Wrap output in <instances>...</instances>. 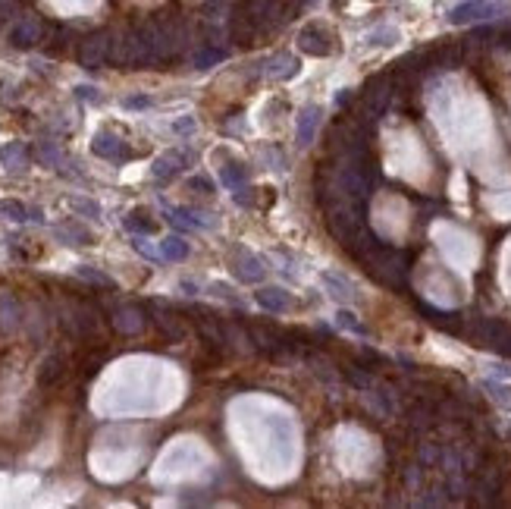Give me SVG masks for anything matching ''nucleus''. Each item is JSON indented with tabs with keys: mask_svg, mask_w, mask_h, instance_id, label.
<instances>
[{
	"mask_svg": "<svg viewBox=\"0 0 511 509\" xmlns=\"http://www.w3.org/2000/svg\"><path fill=\"white\" fill-rule=\"evenodd\" d=\"M254 299H258V305L264 311H270V315H282V311H289V293L282 286H260L258 293H254Z\"/></svg>",
	"mask_w": 511,
	"mask_h": 509,
	"instance_id": "nucleus-12",
	"label": "nucleus"
},
{
	"mask_svg": "<svg viewBox=\"0 0 511 509\" xmlns=\"http://www.w3.org/2000/svg\"><path fill=\"white\" fill-rule=\"evenodd\" d=\"M239 13H242V16L254 28H258L260 35L273 32V28L280 26V19H282V10H280V4H276V0H245Z\"/></svg>",
	"mask_w": 511,
	"mask_h": 509,
	"instance_id": "nucleus-1",
	"label": "nucleus"
},
{
	"mask_svg": "<svg viewBox=\"0 0 511 509\" xmlns=\"http://www.w3.org/2000/svg\"><path fill=\"white\" fill-rule=\"evenodd\" d=\"M57 236H63V239H72V242H76V245L88 242V233H85V230H79V227H60V230H57Z\"/></svg>",
	"mask_w": 511,
	"mask_h": 509,
	"instance_id": "nucleus-29",
	"label": "nucleus"
},
{
	"mask_svg": "<svg viewBox=\"0 0 511 509\" xmlns=\"http://www.w3.org/2000/svg\"><path fill=\"white\" fill-rule=\"evenodd\" d=\"M113 327L120 333H126V337H132V333H138L144 327V315H142V308H135V305H126V308H120L113 315Z\"/></svg>",
	"mask_w": 511,
	"mask_h": 509,
	"instance_id": "nucleus-15",
	"label": "nucleus"
},
{
	"mask_svg": "<svg viewBox=\"0 0 511 509\" xmlns=\"http://www.w3.org/2000/svg\"><path fill=\"white\" fill-rule=\"evenodd\" d=\"M176 129H179V133H192L195 123H192V120H179V123H176Z\"/></svg>",
	"mask_w": 511,
	"mask_h": 509,
	"instance_id": "nucleus-35",
	"label": "nucleus"
},
{
	"mask_svg": "<svg viewBox=\"0 0 511 509\" xmlns=\"http://www.w3.org/2000/svg\"><path fill=\"white\" fill-rule=\"evenodd\" d=\"M63 374H67V355L63 352H50L47 359L38 365V384L41 387H54V384H60Z\"/></svg>",
	"mask_w": 511,
	"mask_h": 509,
	"instance_id": "nucleus-13",
	"label": "nucleus"
},
{
	"mask_svg": "<svg viewBox=\"0 0 511 509\" xmlns=\"http://www.w3.org/2000/svg\"><path fill=\"white\" fill-rule=\"evenodd\" d=\"M135 252H138V254H144V258H151V261H157V258H160V252H154V249H151V245L144 242L142 236L135 239Z\"/></svg>",
	"mask_w": 511,
	"mask_h": 509,
	"instance_id": "nucleus-32",
	"label": "nucleus"
},
{
	"mask_svg": "<svg viewBox=\"0 0 511 509\" xmlns=\"http://www.w3.org/2000/svg\"><path fill=\"white\" fill-rule=\"evenodd\" d=\"M483 390L493 396V403L502 405V409H511V387H505V384H499V381H486Z\"/></svg>",
	"mask_w": 511,
	"mask_h": 509,
	"instance_id": "nucleus-23",
	"label": "nucleus"
},
{
	"mask_svg": "<svg viewBox=\"0 0 511 509\" xmlns=\"http://www.w3.org/2000/svg\"><path fill=\"white\" fill-rule=\"evenodd\" d=\"M499 4H489V0H467V4H458L449 10V23L452 26H471V23H483V19H495L502 16Z\"/></svg>",
	"mask_w": 511,
	"mask_h": 509,
	"instance_id": "nucleus-2",
	"label": "nucleus"
},
{
	"mask_svg": "<svg viewBox=\"0 0 511 509\" xmlns=\"http://www.w3.org/2000/svg\"><path fill=\"white\" fill-rule=\"evenodd\" d=\"M220 177H223V183L226 186H232V189H239L245 183V177H248V170H245V164H239V161H229L220 170Z\"/></svg>",
	"mask_w": 511,
	"mask_h": 509,
	"instance_id": "nucleus-21",
	"label": "nucleus"
},
{
	"mask_svg": "<svg viewBox=\"0 0 511 509\" xmlns=\"http://www.w3.org/2000/svg\"><path fill=\"white\" fill-rule=\"evenodd\" d=\"M188 186H192V189H198V192H214L210 179H204V177H192V179H188Z\"/></svg>",
	"mask_w": 511,
	"mask_h": 509,
	"instance_id": "nucleus-33",
	"label": "nucleus"
},
{
	"mask_svg": "<svg viewBox=\"0 0 511 509\" xmlns=\"http://www.w3.org/2000/svg\"><path fill=\"white\" fill-rule=\"evenodd\" d=\"M76 94H79L82 101H91V104H98V101H101V91L94 89V85H79Z\"/></svg>",
	"mask_w": 511,
	"mask_h": 509,
	"instance_id": "nucleus-31",
	"label": "nucleus"
},
{
	"mask_svg": "<svg viewBox=\"0 0 511 509\" xmlns=\"http://www.w3.org/2000/svg\"><path fill=\"white\" fill-rule=\"evenodd\" d=\"M126 230H132V233H151V230H154V220H148V214H144V211H132V214L126 217Z\"/></svg>",
	"mask_w": 511,
	"mask_h": 509,
	"instance_id": "nucleus-26",
	"label": "nucleus"
},
{
	"mask_svg": "<svg viewBox=\"0 0 511 509\" xmlns=\"http://www.w3.org/2000/svg\"><path fill=\"white\" fill-rule=\"evenodd\" d=\"M335 324H339L342 330H348V333H357V337H367V327H364L361 321H357V315H355V311H348V308H339V311H335Z\"/></svg>",
	"mask_w": 511,
	"mask_h": 509,
	"instance_id": "nucleus-20",
	"label": "nucleus"
},
{
	"mask_svg": "<svg viewBox=\"0 0 511 509\" xmlns=\"http://www.w3.org/2000/svg\"><path fill=\"white\" fill-rule=\"evenodd\" d=\"M91 151L98 157H104V161H126V157L132 155V151H129V145L122 142L116 133H107V129H101V133L94 135Z\"/></svg>",
	"mask_w": 511,
	"mask_h": 509,
	"instance_id": "nucleus-6",
	"label": "nucleus"
},
{
	"mask_svg": "<svg viewBox=\"0 0 511 509\" xmlns=\"http://www.w3.org/2000/svg\"><path fill=\"white\" fill-rule=\"evenodd\" d=\"M179 286H182V293H188V296H195V293H198V283H195V280H182Z\"/></svg>",
	"mask_w": 511,
	"mask_h": 509,
	"instance_id": "nucleus-34",
	"label": "nucleus"
},
{
	"mask_svg": "<svg viewBox=\"0 0 511 509\" xmlns=\"http://www.w3.org/2000/svg\"><path fill=\"white\" fill-rule=\"evenodd\" d=\"M320 280H323V286L330 289V296H333V299H339V302H352V299H355V286H352V280H345L342 274L326 271Z\"/></svg>",
	"mask_w": 511,
	"mask_h": 509,
	"instance_id": "nucleus-16",
	"label": "nucleus"
},
{
	"mask_svg": "<svg viewBox=\"0 0 511 509\" xmlns=\"http://www.w3.org/2000/svg\"><path fill=\"white\" fill-rule=\"evenodd\" d=\"M198 315H201V318H198L195 324H198V333H201L204 343H207V346H217V349H226V343H229V337H226V327H223V324H217L214 318L204 315V311H198Z\"/></svg>",
	"mask_w": 511,
	"mask_h": 509,
	"instance_id": "nucleus-14",
	"label": "nucleus"
},
{
	"mask_svg": "<svg viewBox=\"0 0 511 509\" xmlns=\"http://www.w3.org/2000/svg\"><path fill=\"white\" fill-rule=\"evenodd\" d=\"M4 164L10 167V170H19V167H25V148L19 142L6 145L4 148Z\"/></svg>",
	"mask_w": 511,
	"mask_h": 509,
	"instance_id": "nucleus-24",
	"label": "nucleus"
},
{
	"mask_svg": "<svg viewBox=\"0 0 511 509\" xmlns=\"http://www.w3.org/2000/svg\"><path fill=\"white\" fill-rule=\"evenodd\" d=\"M298 50H302V54H311V57H330L335 50V38L326 26L311 23L298 32Z\"/></svg>",
	"mask_w": 511,
	"mask_h": 509,
	"instance_id": "nucleus-3",
	"label": "nucleus"
},
{
	"mask_svg": "<svg viewBox=\"0 0 511 509\" xmlns=\"http://www.w3.org/2000/svg\"><path fill=\"white\" fill-rule=\"evenodd\" d=\"M396 41H398V32L392 26H379V28H374V32L367 35L370 47H386V45H396Z\"/></svg>",
	"mask_w": 511,
	"mask_h": 509,
	"instance_id": "nucleus-22",
	"label": "nucleus"
},
{
	"mask_svg": "<svg viewBox=\"0 0 511 509\" xmlns=\"http://www.w3.org/2000/svg\"><path fill=\"white\" fill-rule=\"evenodd\" d=\"M69 205H72V211L91 217V220H98V217H101V205H98V201H91V198H69Z\"/></svg>",
	"mask_w": 511,
	"mask_h": 509,
	"instance_id": "nucleus-27",
	"label": "nucleus"
},
{
	"mask_svg": "<svg viewBox=\"0 0 511 509\" xmlns=\"http://www.w3.org/2000/svg\"><path fill=\"white\" fill-rule=\"evenodd\" d=\"M110 45H113V32H91L88 38L79 47V63L85 69H98L110 60Z\"/></svg>",
	"mask_w": 511,
	"mask_h": 509,
	"instance_id": "nucleus-4",
	"label": "nucleus"
},
{
	"mask_svg": "<svg viewBox=\"0 0 511 509\" xmlns=\"http://www.w3.org/2000/svg\"><path fill=\"white\" fill-rule=\"evenodd\" d=\"M122 104H126L129 111H148V107L154 104V101H151L148 94H135V98H126V101H122Z\"/></svg>",
	"mask_w": 511,
	"mask_h": 509,
	"instance_id": "nucleus-30",
	"label": "nucleus"
},
{
	"mask_svg": "<svg viewBox=\"0 0 511 509\" xmlns=\"http://www.w3.org/2000/svg\"><path fill=\"white\" fill-rule=\"evenodd\" d=\"M41 35H45V26H41V19L25 16V19H19V23L13 26L10 41H13L16 47H32V45H38V41H41Z\"/></svg>",
	"mask_w": 511,
	"mask_h": 509,
	"instance_id": "nucleus-10",
	"label": "nucleus"
},
{
	"mask_svg": "<svg viewBox=\"0 0 511 509\" xmlns=\"http://www.w3.org/2000/svg\"><path fill=\"white\" fill-rule=\"evenodd\" d=\"M185 164H188V155L185 151H166V155H160L154 167H151V177L154 179H173V177H179L182 170H185Z\"/></svg>",
	"mask_w": 511,
	"mask_h": 509,
	"instance_id": "nucleus-8",
	"label": "nucleus"
},
{
	"mask_svg": "<svg viewBox=\"0 0 511 509\" xmlns=\"http://www.w3.org/2000/svg\"><path fill=\"white\" fill-rule=\"evenodd\" d=\"M160 258L166 261H185L188 258V242L179 236H166L163 242H160Z\"/></svg>",
	"mask_w": 511,
	"mask_h": 509,
	"instance_id": "nucleus-18",
	"label": "nucleus"
},
{
	"mask_svg": "<svg viewBox=\"0 0 511 509\" xmlns=\"http://www.w3.org/2000/svg\"><path fill=\"white\" fill-rule=\"evenodd\" d=\"M0 214L6 217V220H16V223H23V220H41V211L38 208H25L23 201H13V198H6V201H0Z\"/></svg>",
	"mask_w": 511,
	"mask_h": 509,
	"instance_id": "nucleus-17",
	"label": "nucleus"
},
{
	"mask_svg": "<svg viewBox=\"0 0 511 509\" xmlns=\"http://www.w3.org/2000/svg\"><path fill=\"white\" fill-rule=\"evenodd\" d=\"M232 271H236V277L242 283H260L267 277L264 261H260L258 254H251L248 249H236V254H232Z\"/></svg>",
	"mask_w": 511,
	"mask_h": 509,
	"instance_id": "nucleus-5",
	"label": "nucleus"
},
{
	"mask_svg": "<svg viewBox=\"0 0 511 509\" xmlns=\"http://www.w3.org/2000/svg\"><path fill=\"white\" fill-rule=\"evenodd\" d=\"M348 98H352V94H348V91H339V94H335V104H345Z\"/></svg>",
	"mask_w": 511,
	"mask_h": 509,
	"instance_id": "nucleus-36",
	"label": "nucleus"
},
{
	"mask_svg": "<svg viewBox=\"0 0 511 509\" xmlns=\"http://www.w3.org/2000/svg\"><path fill=\"white\" fill-rule=\"evenodd\" d=\"M320 120H323V111L320 107H304L302 113H298V123H295V139L302 148H308L314 142V135H317V126Z\"/></svg>",
	"mask_w": 511,
	"mask_h": 509,
	"instance_id": "nucleus-11",
	"label": "nucleus"
},
{
	"mask_svg": "<svg viewBox=\"0 0 511 509\" xmlns=\"http://www.w3.org/2000/svg\"><path fill=\"white\" fill-rule=\"evenodd\" d=\"M298 57H292V54H273L267 63H260V76L270 79V82H286V79H292L298 72Z\"/></svg>",
	"mask_w": 511,
	"mask_h": 509,
	"instance_id": "nucleus-7",
	"label": "nucleus"
},
{
	"mask_svg": "<svg viewBox=\"0 0 511 509\" xmlns=\"http://www.w3.org/2000/svg\"><path fill=\"white\" fill-rule=\"evenodd\" d=\"M16 324H19L16 302H13L6 293H0V327H4V330H10V327H16Z\"/></svg>",
	"mask_w": 511,
	"mask_h": 509,
	"instance_id": "nucleus-19",
	"label": "nucleus"
},
{
	"mask_svg": "<svg viewBox=\"0 0 511 509\" xmlns=\"http://www.w3.org/2000/svg\"><path fill=\"white\" fill-rule=\"evenodd\" d=\"M154 321L160 327V333L166 337V343H185V337H188V327L182 318H176L170 308H160L157 305V315H154Z\"/></svg>",
	"mask_w": 511,
	"mask_h": 509,
	"instance_id": "nucleus-9",
	"label": "nucleus"
},
{
	"mask_svg": "<svg viewBox=\"0 0 511 509\" xmlns=\"http://www.w3.org/2000/svg\"><path fill=\"white\" fill-rule=\"evenodd\" d=\"M223 57H226V50H220V47H204V50L195 54V67L207 69V67H214V63H220Z\"/></svg>",
	"mask_w": 511,
	"mask_h": 509,
	"instance_id": "nucleus-25",
	"label": "nucleus"
},
{
	"mask_svg": "<svg viewBox=\"0 0 511 509\" xmlns=\"http://www.w3.org/2000/svg\"><path fill=\"white\" fill-rule=\"evenodd\" d=\"M79 277L82 280H88V283H98V286H107V289H113V280L107 277V274H101V271H94V267H79Z\"/></svg>",
	"mask_w": 511,
	"mask_h": 509,
	"instance_id": "nucleus-28",
	"label": "nucleus"
}]
</instances>
